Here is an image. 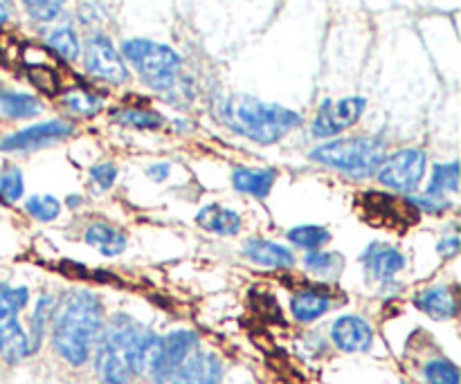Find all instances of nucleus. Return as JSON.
Returning a JSON list of instances; mask_svg holds the SVG:
<instances>
[{"instance_id":"f257e3e1","label":"nucleus","mask_w":461,"mask_h":384,"mask_svg":"<svg viewBox=\"0 0 461 384\" xmlns=\"http://www.w3.org/2000/svg\"><path fill=\"white\" fill-rule=\"evenodd\" d=\"M104 333V308L97 295L72 290L54 306L52 346L68 364L84 367Z\"/></svg>"},{"instance_id":"f03ea898","label":"nucleus","mask_w":461,"mask_h":384,"mask_svg":"<svg viewBox=\"0 0 461 384\" xmlns=\"http://www.w3.org/2000/svg\"><path fill=\"white\" fill-rule=\"evenodd\" d=\"M219 120L225 129L257 144H275L302 124L300 112L279 103L261 102L250 94H230L219 103Z\"/></svg>"},{"instance_id":"7ed1b4c3","label":"nucleus","mask_w":461,"mask_h":384,"mask_svg":"<svg viewBox=\"0 0 461 384\" xmlns=\"http://www.w3.org/2000/svg\"><path fill=\"white\" fill-rule=\"evenodd\" d=\"M147 333L142 324L126 315H115L108 326H104L102 337L93 351L95 373L104 384H131V355L138 346L140 337Z\"/></svg>"},{"instance_id":"20e7f679","label":"nucleus","mask_w":461,"mask_h":384,"mask_svg":"<svg viewBox=\"0 0 461 384\" xmlns=\"http://www.w3.org/2000/svg\"><path fill=\"white\" fill-rule=\"evenodd\" d=\"M385 157L387 144L378 138L331 139L311 151V160L354 180H367L376 175Z\"/></svg>"},{"instance_id":"39448f33","label":"nucleus","mask_w":461,"mask_h":384,"mask_svg":"<svg viewBox=\"0 0 461 384\" xmlns=\"http://www.w3.org/2000/svg\"><path fill=\"white\" fill-rule=\"evenodd\" d=\"M122 54L138 70L140 79L149 88L167 93V90H174L176 84H178L183 61H180L178 52H174L167 45L153 43L149 39H131L124 40V45H122Z\"/></svg>"},{"instance_id":"423d86ee","label":"nucleus","mask_w":461,"mask_h":384,"mask_svg":"<svg viewBox=\"0 0 461 384\" xmlns=\"http://www.w3.org/2000/svg\"><path fill=\"white\" fill-rule=\"evenodd\" d=\"M356 210L365 223L390 229V232H405L412 225H417L419 216H421L417 207L408 201V196L399 198L381 192L360 193L358 201H356Z\"/></svg>"},{"instance_id":"0eeeda50","label":"nucleus","mask_w":461,"mask_h":384,"mask_svg":"<svg viewBox=\"0 0 461 384\" xmlns=\"http://www.w3.org/2000/svg\"><path fill=\"white\" fill-rule=\"evenodd\" d=\"M426 169L428 156L421 148H401V151L385 157L376 175L378 183L390 189V192L412 196L421 187L423 178H426Z\"/></svg>"},{"instance_id":"6e6552de","label":"nucleus","mask_w":461,"mask_h":384,"mask_svg":"<svg viewBox=\"0 0 461 384\" xmlns=\"http://www.w3.org/2000/svg\"><path fill=\"white\" fill-rule=\"evenodd\" d=\"M198 349V335L194 331H174L165 337H158L156 353H153L151 367L147 378L153 382L165 384L176 376L180 364Z\"/></svg>"},{"instance_id":"1a4fd4ad","label":"nucleus","mask_w":461,"mask_h":384,"mask_svg":"<svg viewBox=\"0 0 461 384\" xmlns=\"http://www.w3.org/2000/svg\"><path fill=\"white\" fill-rule=\"evenodd\" d=\"M367 102L363 97H345L331 102V99H324L318 108V115H315L313 126H311V133L313 138H336L342 130L351 129L356 121L363 117Z\"/></svg>"},{"instance_id":"9d476101","label":"nucleus","mask_w":461,"mask_h":384,"mask_svg":"<svg viewBox=\"0 0 461 384\" xmlns=\"http://www.w3.org/2000/svg\"><path fill=\"white\" fill-rule=\"evenodd\" d=\"M84 66L90 75L106 81V84L120 85L126 84V79H129V67H126L124 58H122V54L117 52L108 36L97 34L88 39L84 48Z\"/></svg>"},{"instance_id":"9b49d317","label":"nucleus","mask_w":461,"mask_h":384,"mask_svg":"<svg viewBox=\"0 0 461 384\" xmlns=\"http://www.w3.org/2000/svg\"><path fill=\"white\" fill-rule=\"evenodd\" d=\"M70 135L72 126L68 121H43V124H34L30 129L7 135L0 142V151H34V148H43L54 142H61V139L70 138Z\"/></svg>"},{"instance_id":"f8f14e48","label":"nucleus","mask_w":461,"mask_h":384,"mask_svg":"<svg viewBox=\"0 0 461 384\" xmlns=\"http://www.w3.org/2000/svg\"><path fill=\"white\" fill-rule=\"evenodd\" d=\"M331 340L345 353H365L374 344V328L358 315H345L333 322Z\"/></svg>"},{"instance_id":"ddd939ff","label":"nucleus","mask_w":461,"mask_h":384,"mask_svg":"<svg viewBox=\"0 0 461 384\" xmlns=\"http://www.w3.org/2000/svg\"><path fill=\"white\" fill-rule=\"evenodd\" d=\"M360 261H363L365 270H367V277L378 283H390L405 268V263H408L403 252H399L396 247L381 241L372 243L363 252Z\"/></svg>"},{"instance_id":"4468645a","label":"nucleus","mask_w":461,"mask_h":384,"mask_svg":"<svg viewBox=\"0 0 461 384\" xmlns=\"http://www.w3.org/2000/svg\"><path fill=\"white\" fill-rule=\"evenodd\" d=\"M171 380H174V384H221V380H223V362L214 353L194 351L180 364V369Z\"/></svg>"},{"instance_id":"2eb2a0df","label":"nucleus","mask_w":461,"mask_h":384,"mask_svg":"<svg viewBox=\"0 0 461 384\" xmlns=\"http://www.w3.org/2000/svg\"><path fill=\"white\" fill-rule=\"evenodd\" d=\"M243 256L250 259L252 263L270 270H288L293 268L297 261L291 247L279 246V243L275 241H266V238H250V241L243 246Z\"/></svg>"},{"instance_id":"dca6fc26","label":"nucleus","mask_w":461,"mask_h":384,"mask_svg":"<svg viewBox=\"0 0 461 384\" xmlns=\"http://www.w3.org/2000/svg\"><path fill=\"white\" fill-rule=\"evenodd\" d=\"M414 306L437 322H446L457 315V297L450 286L426 288L414 297Z\"/></svg>"},{"instance_id":"f3484780","label":"nucleus","mask_w":461,"mask_h":384,"mask_svg":"<svg viewBox=\"0 0 461 384\" xmlns=\"http://www.w3.org/2000/svg\"><path fill=\"white\" fill-rule=\"evenodd\" d=\"M0 355L9 364H18L27 355H32L30 337L23 331L21 322H18V315L0 319Z\"/></svg>"},{"instance_id":"a211bd4d","label":"nucleus","mask_w":461,"mask_h":384,"mask_svg":"<svg viewBox=\"0 0 461 384\" xmlns=\"http://www.w3.org/2000/svg\"><path fill=\"white\" fill-rule=\"evenodd\" d=\"M196 223L201 225L205 232L219 234V237H237L241 232V216L234 210H228L223 205H212L203 207L196 216Z\"/></svg>"},{"instance_id":"6ab92c4d","label":"nucleus","mask_w":461,"mask_h":384,"mask_svg":"<svg viewBox=\"0 0 461 384\" xmlns=\"http://www.w3.org/2000/svg\"><path fill=\"white\" fill-rule=\"evenodd\" d=\"M277 180L275 169H252V166H239L232 174V184L239 193L264 201Z\"/></svg>"},{"instance_id":"aec40b11","label":"nucleus","mask_w":461,"mask_h":384,"mask_svg":"<svg viewBox=\"0 0 461 384\" xmlns=\"http://www.w3.org/2000/svg\"><path fill=\"white\" fill-rule=\"evenodd\" d=\"M333 308V301L327 292L318 290V288H306L300 290L297 295H293L291 299V310L293 317L302 324H311L315 319L324 317L329 310Z\"/></svg>"},{"instance_id":"412c9836","label":"nucleus","mask_w":461,"mask_h":384,"mask_svg":"<svg viewBox=\"0 0 461 384\" xmlns=\"http://www.w3.org/2000/svg\"><path fill=\"white\" fill-rule=\"evenodd\" d=\"M84 241L104 256H117L126 250V234L111 223L88 225Z\"/></svg>"},{"instance_id":"4be33fe9","label":"nucleus","mask_w":461,"mask_h":384,"mask_svg":"<svg viewBox=\"0 0 461 384\" xmlns=\"http://www.w3.org/2000/svg\"><path fill=\"white\" fill-rule=\"evenodd\" d=\"M43 111L41 102L32 94L12 93V90L0 88V117L7 120H27Z\"/></svg>"},{"instance_id":"5701e85b","label":"nucleus","mask_w":461,"mask_h":384,"mask_svg":"<svg viewBox=\"0 0 461 384\" xmlns=\"http://www.w3.org/2000/svg\"><path fill=\"white\" fill-rule=\"evenodd\" d=\"M304 268L320 279H336L345 268V259L338 252L313 250L304 256Z\"/></svg>"},{"instance_id":"b1692460","label":"nucleus","mask_w":461,"mask_h":384,"mask_svg":"<svg viewBox=\"0 0 461 384\" xmlns=\"http://www.w3.org/2000/svg\"><path fill=\"white\" fill-rule=\"evenodd\" d=\"M459 189V165L448 162V165H437L432 171V178L428 183L426 193L435 198H446L448 193H457Z\"/></svg>"},{"instance_id":"393cba45","label":"nucleus","mask_w":461,"mask_h":384,"mask_svg":"<svg viewBox=\"0 0 461 384\" xmlns=\"http://www.w3.org/2000/svg\"><path fill=\"white\" fill-rule=\"evenodd\" d=\"M286 237L293 246L306 252L322 250L331 241V232L327 228H320V225H300V228L288 229Z\"/></svg>"},{"instance_id":"a878e982","label":"nucleus","mask_w":461,"mask_h":384,"mask_svg":"<svg viewBox=\"0 0 461 384\" xmlns=\"http://www.w3.org/2000/svg\"><path fill=\"white\" fill-rule=\"evenodd\" d=\"M54 315V299L50 295H43L34 306V313H32L30 319V346H32V353L39 349L41 340L45 335V328H48V322L52 319Z\"/></svg>"},{"instance_id":"bb28decb","label":"nucleus","mask_w":461,"mask_h":384,"mask_svg":"<svg viewBox=\"0 0 461 384\" xmlns=\"http://www.w3.org/2000/svg\"><path fill=\"white\" fill-rule=\"evenodd\" d=\"M45 43H48V48H52L59 57L66 58V61H75L81 52L79 39H77L75 30H72L70 25L57 27V30L50 31V34L45 36Z\"/></svg>"},{"instance_id":"cd10ccee","label":"nucleus","mask_w":461,"mask_h":384,"mask_svg":"<svg viewBox=\"0 0 461 384\" xmlns=\"http://www.w3.org/2000/svg\"><path fill=\"white\" fill-rule=\"evenodd\" d=\"M61 102L68 111L75 112V115H81V117L97 115V112L104 108L102 97H97V94L88 93V90H81V88L70 90V93L63 94Z\"/></svg>"},{"instance_id":"c85d7f7f","label":"nucleus","mask_w":461,"mask_h":384,"mask_svg":"<svg viewBox=\"0 0 461 384\" xmlns=\"http://www.w3.org/2000/svg\"><path fill=\"white\" fill-rule=\"evenodd\" d=\"M113 120L138 130H156L162 126V117L158 112L144 111V108H122V111L113 112Z\"/></svg>"},{"instance_id":"c756f323","label":"nucleus","mask_w":461,"mask_h":384,"mask_svg":"<svg viewBox=\"0 0 461 384\" xmlns=\"http://www.w3.org/2000/svg\"><path fill=\"white\" fill-rule=\"evenodd\" d=\"M27 76L45 94H57L61 88L59 72L50 63H27Z\"/></svg>"},{"instance_id":"7c9ffc66","label":"nucleus","mask_w":461,"mask_h":384,"mask_svg":"<svg viewBox=\"0 0 461 384\" xmlns=\"http://www.w3.org/2000/svg\"><path fill=\"white\" fill-rule=\"evenodd\" d=\"M423 380L428 384H459V369L450 360L435 358L423 367Z\"/></svg>"},{"instance_id":"2f4dec72","label":"nucleus","mask_w":461,"mask_h":384,"mask_svg":"<svg viewBox=\"0 0 461 384\" xmlns=\"http://www.w3.org/2000/svg\"><path fill=\"white\" fill-rule=\"evenodd\" d=\"M25 210L32 219L41 220V223H50L61 214V202L54 196H30L25 202Z\"/></svg>"},{"instance_id":"473e14b6","label":"nucleus","mask_w":461,"mask_h":384,"mask_svg":"<svg viewBox=\"0 0 461 384\" xmlns=\"http://www.w3.org/2000/svg\"><path fill=\"white\" fill-rule=\"evenodd\" d=\"M25 193L23 174L16 166H7L0 171V202H16Z\"/></svg>"},{"instance_id":"72a5a7b5","label":"nucleus","mask_w":461,"mask_h":384,"mask_svg":"<svg viewBox=\"0 0 461 384\" xmlns=\"http://www.w3.org/2000/svg\"><path fill=\"white\" fill-rule=\"evenodd\" d=\"M63 4H66V0H23L25 12L30 13L34 21H41V22L54 21V18L61 13Z\"/></svg>"},{"instance_id":"f704fd0d","label":"nucleus","mask_w":461,"mask_h":384,"mask_svg":"<svg viewBox=\"0 0 461 384\" xmlns=\"http://www.w3.org/2000/svg\"><path fill=\"white\" fill-rule=\"evenodd\" d=\"M117 180V166L113 162H99L90 169V184L97 192H108Z\"/></svg>"},{"instance_id":"c9c22d12","label":"nucleus","mask_w":461,"mask_h":384,"mask_svg":"<svg viewBox=\"0 0 461 384\" xmlns=\"http://www.w3.org/2000/svg\"><path fill=\"white\" fill-rule=\"evenodd\" d=\"M437 252H439L444 259H453V256L459 255V234L450 232V234H444V238L439 241V246H437Z\"/></svg>"},{"instance_id":"e433bc0d","label":"nucleus","mask_w":461,"mask_h":384,"mask_svg":"<svg viewBox=\"0 0 461 384\" xmlns=\"http://www.w3.org/2000/svg\"><path fill=\"white\" fill-rule=\"evenodd\" d=\"M169 174H171L169 162H156V165H151L147 169V175L151 183H165V180L169 178Z\"/></svg>"},{"instance_id":"4c0bfd02","label":"nucleus","mask_w":461,"mask_h":384,"mask_svg":"<svg viewBox=\"0 0 461 384\" xmlns=\"http://www.w3.org/2000/svg\"><path fill=\"white\" fill-rule=\"evenodd\" d=\"M7 18H9V7L5 0H0V25H3V22H7Z\"/></svg>"},{"instance_id":"58836bf2","label":"nucleus","mask_w":461,"mask_h":384,"mask_svg":"<svg viewBox=\"0 0 461 384\" xmlns=\"http://www.w3.org/2000/svg\"><path fill=\"white\" fill-rule=\"evenodd\" d=\"M79 196H70V198H68V205H70V207H77V205H79Z\"/></svg>"}]
</instances>
